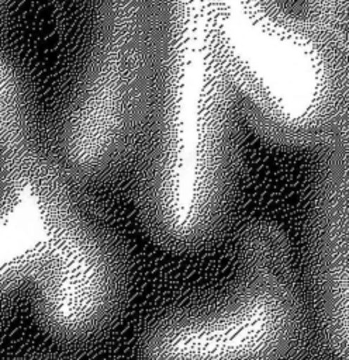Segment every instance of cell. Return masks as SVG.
<instances>
[{
	"label": "cell",
	"mask_w": 349,
	"mask_h": 360,
	"mask_svg": "<svg viewBox=\"0 0 349 360\" xmlns=\"http://www.w3.org/2000/svg\"><path fill=\"white\" fill-rule=\"evenodd\" d=\"M135 352L138 360H318L284 235L267 225L250 228L238 243L231 278L152 315Z\"/></svg>",
	"instance_id": "cell-1"
},
{
	"label": "cell",
	"mask_w": 349,
	"mask_h": 360,
	"mask_svg": "<svg viewBox=\"0 0 349 360\" xmlns=\"http://www.w3.org/2000/svg\"><path fill=\"white\" fill-rule=\"evenodd\" d=\"M24 181L0 118V221L7 217L21 195Z\"/></svg>",
	"instance_id": "cell-2"
}]
</instances>
